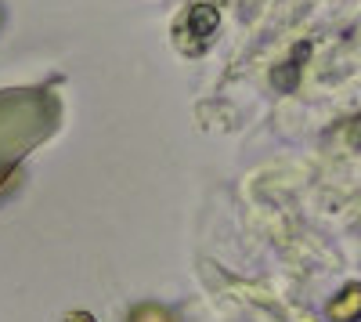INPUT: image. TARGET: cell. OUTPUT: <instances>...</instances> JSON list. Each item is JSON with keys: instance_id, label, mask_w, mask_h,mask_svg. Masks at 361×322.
Wrapping results in <instances>:
<instances>
[{"instance_id": "cell-1", "label": "cell", "mask_w": 361, "mask_h": 322, "mask_svg": "<svg viewBox=\"0 0 361 322\" xmlns=\"http://www.w3.org/2000/svg\"><path fill=\"white\" fill-rule=\"evenodd\" d=\"M217 25H221V11H217L214 4H195V8L188 11V22H185V29H180V33H192V37H195L192 51H202L209 40H214Z\"/></svg>"}, {"instance_id": "cell-3", "label": "cell", "mask_w": 361, "mask_h": 322, "mask_svg": "<svg viewBox=\"0 0 361 322\" xmlns=\"http://www.w3.org/2000/svg\"><path fill=\"white\" fill-rule=\"evenodd\" d=\"M307 54H311V44H296V51H293L289 62H286V66H279L275 73H271V83H275L279 91H293V87L300 83V66H304L300 58H307Z\"/></svg>"}, {"instance_id": "cell-5", "label": "cell", "mask_w": 361, "mask_h": 322, "mask_svg": "<svg viewBox=\"0 0 361 322\" xmlns=\"http://www.w3.org/2000/svg\"><path fill=\"white\" fill-rule=\"evenodd\" d=\"M66 322H94V315H90V311H69Z\"/></svg>"}, {"instance_id": "cell-6", "label": "cell", "mask_w": 361, "mask_h": 322, "mask_svg": "<svg viewBox=\"0 0 361 322\" xmlns=\"http://www.w3.org/2000/svg\"><path fill=\"white\" fill-rule=\"evenodd\" d=\"M8 174H11L8 167H0V185H4V178H8Z\"/></svg>"}, {"instance_id": "cell-4", "label": "cell", "mask_w": 361, "mask_h": 322, "mask_svg": "<svg viewBox=\"0 0 361 322\" xmlns=\"http://www.w3.org/2000/svg\"><path fill=\"white\" fill-rule=\"evenodd\" d=\"M127 322H177V318H173V311L163 308V304H137Z\"/></svg>"}, {"instance_id": "cell-2", "label": "cell", "mask_w": 361, "mask_h": 322, "mask_svg": "<svg viewBox=\"0 0 361 322\" xmlns=\"http://www.w3.org/2000/svg\"><path fill=\"white\" fill-rule=\"evenodd\" d=\"M325 315H329V322H357L361 318V282L343 286L340 294L329 301Z\"/></svg>"}]
</instances>
